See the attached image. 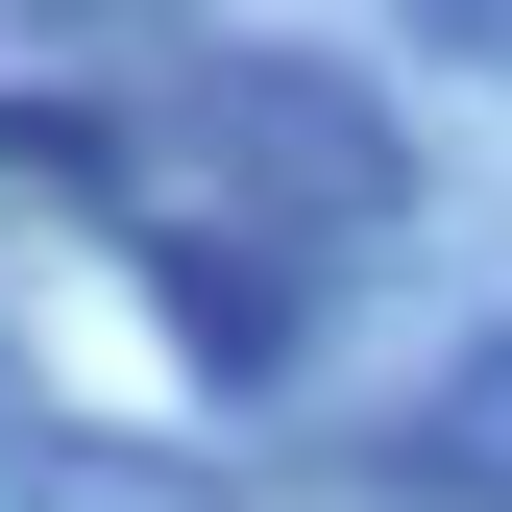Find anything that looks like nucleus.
Instances as JSON below:
<instances>
[{
	"label": "nucleus",
	"mask_w": 512,
	"mask_h": 512,
	"mask_svg": "<svg viewBox=\"0 0 512 512\" xmlns=\"http://www.w3.org/2000/svg\"><path fill=\"white\" fill-rule=\"evenodd\" d=\"M147 196H244V220H293V244H391L415 220V147H391V98L317 74V49H196Z\"/></svg>",
	"instance_id": "obj_1"
},
{
	"label": "nucleus",
	"mask_w": 512,
	"mask_h": 512,
	"mask_svg": "<svg viewBox=\"0 0 512 512\" xmlns=\"http://www.w3.org/2000/svg\"><path fill=\"white\" fill-rule=\"evenodd\" d=\"M439 464H464V488H512V342L464 366V391H439Z\"/></svg>",
	"instance_id": "obj_3"
},
{
	"label": "nucleus",
	"mask_w": 512,
	"mask_h": 512,
	"mask_svg": "<svg viewBox=\"0 0 512 512\" xmlns=\"http://www.w3.org/2000/svg\"><path fill=\"white\" fill-rule=\"evenodd\" d=\"M122 244H147V317L220 366V391H269V366L317 342V244L244 220V196H122Z\"/></svg>",
	"instance_id": "obj_2"
}]
</instances>
